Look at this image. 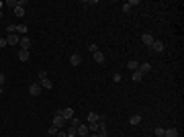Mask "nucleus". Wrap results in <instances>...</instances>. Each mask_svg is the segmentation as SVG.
Returning a JSON list of instances; mask_svg holds the SVG:
<instances>
[{"instance_id":"16","label":"nucleus","mask_w":184,"mask_h":137,"mask_svg":"<svg viewBox=\"0 0 184 137\" xmlns=\"http://www.w3.org/2000/svg\"><path fill=\"white\" fill-rule=\"evenodd\" d=\"M127 68H129L131 72H137V68H139V61H135V59H129V64H127Z\"/></svg>"},{"instance_id":"27","label":"nucleus","mask_w":184,"mask_h":137,"mask_svg":"<svg viewBox=\"0 0 184 137\" xmlns=\"http://www.w3.org/2000/svg\"><path fill=\"white\" fill-rule=\"evenodd\" d=\"M164 131H166L164 127H155V135L158 137H164Z\"/></svg>"},{"instance_id":"29","label":"nucleus","mask_w":184,"mask_h":137,"mask_svg":"<svg viewBox=\"0 0 184 137\" xmlns=\"http://www.w3.org/2000/svg\"><path fill=\"white\" fill-rule=\"evenodd\" d=\"M43 78H47V72L45 70H39V80H43Z\"/></svg>"},{"instance_id":"28","label":"nucleus","mask_w":184,"mask_h":137,"mask_svg":"<svg viewBox=\"0 0 184 137\" xmlns=\"http://www.w3.org/2000/svg\"><path fill=\"white\" fill-rule=\"evenodd\" d=\"M121 10H123V12H131V6H129V2H125V4L121 6Z\"/></svg>"},{"instance_id":"31","label":"nucleus","mask_w":184,"mask_h":137,"mask_svg":"<svg viewBox=\"0 0 184 137\" xmlns=\"http://www.w3.org/2000/svg\"><path fill=\"white\" fill-rule=\"evenodd\" d=\"M113 82H121V74H115L113 76Z\"/></svg>"},{"instance_id":"34","label":"nucleus","mask_w":184,"mask_h":137,"mask_svg":"<svg viewBox=\"0 0 184 137\" xmlns=\"http://www.w3.org/2000/svg\"><path fill=\"white\" fill-rule=\"evenodd\" d=\"M2 6H4V2L0 0V19H2Z\"/></svg>"},{"instance_id":"30","label":"nucleus","mask_w":184,"mask_h":137,"mask_svg":"<svg viewBox=\"0 0 184 137\" xmlns=\"http://www.w3.org/2000/svg\"><path fill=\"white\" fill-rule=\"evenodd\" d=\"M4 82H6V76L0 72V86H4Z\"/></svg>"},{"instance_id":"18","label":"nucleus","mask_w":184,"mask_h":137,"mask_svg":"<svg viewBox=\"0 0 184 137\" xmlns=\"http://www.w3.org/2000/svg\"><path fill=\"white\" fill-rule=\"evenodd\" d=\"M131 80H133V82H141V80H143V76H141L139 72H133V74H131Z\"/></svg>"},{"instance_id":"1","label":"nucleus","mask_w":184,"mask_h":137,"mask_svg":"<svg viewBox=\"0 0 184 137\" xmlns=\"http://www.w3.org/2000/svg\"><path fill=\"white\" fill-rule=\"evenodd\" d=\"M61 117H63V121H70V119H74V108L72 106H66V108H59L57 111Z\"/></svg>"},{"instance_id":"9","label":"nucleus","mask_w":184,"mask_h":137,"mask_svg":"<svg viewBox=\"0 0 184 137\" xmlns=\"http://www.w3.org/2000/svg\"><path fill=\"white\" fill-rule=\"evenodd\" d=\"M70 64H72V66H80V64H82V55H80V53H72Z\"/></svg>"},{"instance_id":"23","label":"nucleus","mask_w":184,"mask_h":137,"mask_svg":"<svg viewBox=\"0 0 184 137\" xmlns=\"http://www.w3.org/2000/svg\"><path fill=\"white\" fill-rule=\"evenodd\" d=\"M80 125H82V123H80L76 117H74V119H70V127H80Z\"/></svg>"},{"instance_id":"4","label":"nucleus","mask_w":184,"mask_h":137,"mask_svg":"<svg viewBox=\"0 0 184 137\" xmlns=\"http://www.w3.org/2000/svg\"><path fill=\"white\" fill-rule=\"evenodd\" d=\"M153 41H155V39H153V35H149V33H145V35H141V43H143V45L151 47V45H153Z\"/></svg>"},{"instance_id":"24","label":"nucleus","mask_w":184,"mask_h":137,"mask_svg":"<svg viewBox=\"0 0 184 137\" xmlns=\"http://www.w3.org/2000/svg\"><path fill=\"white\" fill-rule=\"evenodd\" d=\"M6 31H8V35L16 33V25H8V27H6Z\"/></svg>"},{"instance_id":"13","label":"nucleus","mask_w":184,"mask_h":137,"mask_svg":"<svg viewBox=\"0 0 184 137\" xmlns=\"http://www.w3.org/2000/svg\"><path fill=\"white\" fill-rule=\"evenodd\" d=\"M39 84H41V88H49V90L53 88V82H51L49 78H43V80H39Z\"/></svg>"},{"instance_id":"22","label":"nucleus","mask_w":184,"mask_h":137,"mask_svg":"<svg viewBox=\"0 0 184 137\" xmlns=\"http://www.w3.org/2000/svg\"><path fill=\"white\" fill-rule=\"evenodd\" d=\"M88 121H90V123H98V115H96V113H90V115H88Z\"/></svg>"},{"instance_id":"11","label":"nucleus","mask_w":184,"mask_h":137,"mask_svg":"<svg viewBox=\"0 0 184 137\" xmlns=\"http://www.w3.org/2000/svg\"><path fill=\"white\" fill-rule=\"evenodd\" d=\"M149 70H151V66H149V64H139V68H137V72L141 74V76H145Z\"/></svg>"},{"instance_id":"15","label":"nucleus","mask_w":184,"mask_h":137,"mask_svg":"<svg viewBox=\"0 0 184 137\" xmlns=\"http://www.w3.org/2000/svg\"><path fill=\"white\" fill-rule=\"evenodd\" d=\"M164 137H178V129H174V127H172V129H166V131H164Z\"/></svg>"},{"instance_id":"14","label":"nucleus","mask_w":184,"mask_h":137,"mask_svg":"<svg viewBox=\"0 0 184 137\" xmlns=\"http://www.w3.org/2000/svg\"><path fill=\"white\" fill-rule=\"evenodd\" d=\"M25 33H27V25H25V23H21V25H16V35H21V37H25Z\"/></svg>"},{"instance_id":"2","label":"nucleus","mask_w":184,"mask_h":137,"mask_svg":"<svg viewBox=\"0 0 184 137\" xmlns=\"http://www.w3.org/2000/svg\"><path fill=\"white\" fill-rule=\"evenodd\" d=\"M63 123H66V121H63V117H61V115H59V113L55 111V115H53V121H51V125H53V127H57V129H61V127H63Z\"/></svg>"},{"instance_id":"35","label":"nucleus","mask_w":184,"mask_h":137,"mask_svg":"<svg viewBox=\"0 0 184 137\" xmlns=\"http://www.w3.org/2000/svg\"><path fill=\"white\" fill-rule=\"evenodd\" d=\"M2 92H4V88H2V86H0V94H2Z\"/></svg>"},{"instance_id":"20","label":"nucleus","mask_w":184,"mask_h":137,"mask_svg":"<svg viewBox=\"0 0 184 137\" xmlns=\"http://www.w3.org/2000/svg\"><path fill=\"white\" fill-rule=\"evenodd\" d=\"M96 135H98V137H106V127H100V125H98V131H96Z\"/></svg>"},{"instance_id":"7","label":"nucleus","mask_w":184,"mask_h":137,"mask_svg":"<svg viewBox=\"0 0 184 137\" xmlns=\"http://www.w3.org/2000/svg\"><path fill=\"white\" fill-rule=\"evenodd\" d=\"M19 45H21V49H31V39H29V37L25 35V37H21Z\"/></svg>"},{"instance_id":"3","label":"nucleus","mask_w":184,"mask_h":137,"mask_svg":"<svg viewBox=\"0 0 184 137\" xmlns=\"http://www.w3.org/2000/svg\"><path fill=\"white\" fill-rule=\"evenodd\" d=\"M41 90H43V88H41V84H39V82H33V84L29 86V94H31V96H39V94H41Z\"/></svg>"},{"instance_id":"6","label":"nucleus","mask_w":184,"mask_h":137,"mask_svg":"<svg viewBox=\"0 0 184 137\" xmlns=\"http://www.w3.org/2000/svg\"><path fill=\"white\" fill-rule=\"evenodd\" d=\"M151 49H153L155 53H162V51L166 49V43H164V41H158V39H155V41H153V45H151Z\"/></svg>"},{"instance_id":"26","label":"nucleus","mask_w":184,"mask_h":137,"mask_svg":"<svg viewBox=\"0 0 184 137\" xmlns=\"http://www.w3.org/2000/svg\"><path fill=\"white\" fill-rule=\"evenodd\" d=\"M88 51H90V53L98 51V45H96V43H88Z\"/></svg>"},{"instance_id":"21","label":"nucleus","mask_w":184,"mask_h":137,"mask_svg":"<svg viewBox=\"0 0 184 137\" xmlns=\"http://www.w3.org/2000/svg\"><path fill=\"white\" fill-rule=\"evenodd\" d=\"M66 135H68V137H76V127H68Z\"/></svg>"},{"instance_id":"19","label":"nucleus","mask_w":184,"mask_h":137,"mask_svg":"<svg viewBox=\"0 0 184 137\" xmlns=\"http://www.w3.org/2000/svg\"><path fill=\"white\" fill-rule=\"evenodd\" d=\"M12 10H14V14H16V16H25V8H21V6H14Z\"/></svg>"},{"instance_id":"36","label":"nucleus","mask_w":184,"mask_h":137,"mask_svg":"<svg viewBox=\"0 0 184 137\" xmlns=\"http://www.w3.org/2000/svg\"><path fill=\"white\" fill-rule=\"evenodd\" d=\"M92 137H98V135H92Z\"/></svg>"},{"instance_id":"5","label":"nucleus","mask_w":184,"mask_h":137,"mask_svg":"<svg viewBox=\"0 0 184 137\" xmlns=\"http://www.w3.org/2000/svg\"><path fill=\"white\" fill-rule=\"evenodd\" d=\"M88 125H80V127H76V135L78 137H88Z\"/></svg>"},{"instance_id":"12","label":"nucleus","mask_w":184,"mask_h":137,"mask_svg":"<svg viewBox=\"0 0 184 137\" xmlns=\"http://www.w3.org/2000/svg\"><path fill=\"white\" fill-rule=\"evenodd\" d=\"M92 57H94V61H96V64H102V61H104V53H102V51H94V53H92Z\"/></svg>"},{"instance_id":"17","label":"nucleus","mask_w":184,"mask_h":137,"mask_svg":"<svg viewBox=\"0 0 184 137\" xmlns=\"http://www.w3.org/2000/svg\"><path fill=\"white\" fill-rule=\"evenodd\" d=\"M129 123H131V125H139V123H141V115H133V117L129 119Z\"/></svg>"},{"instance_id":"10","label":"nucleus","mask_w":184,"mask_h":137,"mask_svg":"<svg viewBox=\"0 0 184 137\" xmlns=\"http://www.w3.org/2000/svg\"><path fill=\"white\" fill-rule=\"evenodd\" d=\"M16 55H19V59H21V61H27V59H29V49H19V51H16Z\"/></svg>"},{"instance_id":"25","label":"nucleus","mask_w":184,"mask_h":137,"mask_svg":"<svg viewBox=\"0 0 184 137\" xmlns=\"http://www.w3.org/2000/svg\"><path fill=\"white\" fill-rule=\"evenodd\" d=\"M57 131H59V129H57V127H53V125L47 129V133H49V135H57Z\"/></svg>"},{"instance_id":"32","label":"nucleus","mask_w":184,"mask_h":137,"mask_svg":"<svg viewBox=\"0 0 184 137\" xmlns=\"http://www.w3.org/2000/svg\"><path fill=\"white\" fill-rule=\"evenodd\" d=\"M57 137H68V135H66V131H63V129H59V131H57Z\"/></svg>"},{"instance_id":"33","label":"nucleus","mask_w":184,"mask_h":137,"mask_svg":"<svg viewBox=\"0 0 184 137\" xmlns=\"http://www.w3.org/2000/svg\"><path fill=\"white\" fill-rule=\"evenodd\" d=\"M8 45V43H6V39H0V49H2V47H6Z\"/></svg>"},{"instance_id":"8","label":"nucleus","mask_w":184,"mask_h":137,"mask_svg":"<svg viewBox=\"0 0 184 137\" xmlns=\"http://www.w3.org/2000/svg\"><path fill=\"white\" fill-rule=\"evenodd\" d=\"M19 41H21V37H19L16 33H12V35H8V37H6V43H8V45H16Z\"/></svg>"}]
</instances>
